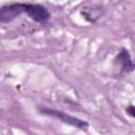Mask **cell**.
Returning a JSON list of instances; mask_svg holds the SVG:
<instances>
[{"label":"cell","instance_id":"obj_4","mask_svg":"<svg viewBox=\"0 0 135 135\" xmlns=\"http://www.w3.org/2000/svg\"><path fill=\"white\" fill-rule=\"evenodd\" d=\"M114 63L119 66L121 73H131L135 70V62H133L130 52L122 47L114 59Z\"/></svg>","mask_w":135,"mask_h":135},{"label":"cell","instance_id":"obj_3","mask_svg":"<svg viewBox=\"0 0 135 135\" xmlns=\"http://www.w3.org/2000/svg\"><path fill=\"white\" fill-rule=\"evenodd\" d=\"M35 22L45 24L51 18V14L47 8L37 3H25V13Z\"/></svg>","mask_w":135,"mask_h":135},{"label":"cell","instance_id":"obj_2","mask_svg":"<svg viewBox=\"0 0 135 135\" xmlns=\"http://www.w3.org/2000/svg\"><path fill=\"white\" fill-rule=\"evenodd\" d=\"M24 13H25V3L23 2L5 4L1 7L0 11V21L2 23H8Z\"/></svg>","mask_w":135,"mask_h":135},{"label":"cell","instance_id":"obj_1","mask_svg":"<svg viewBox=\"0 0 135 135\" xmlns=\"http://www.w3.org/2000/svg\"><path fill=\"white\" fill-rule=\"evenodd\" d=\"M39 113L43 114V115H46V116H51V117H54L69 126H72V127H75V128H78V129H81V130H86L88 127H89V122L85 121V120H82L76 116H73V115H70L65 112H62V111H59V110H56V109H51V108H45V107H42V108H39Z\"/></svg>","mask_w":135,"mask_h":135},{"label":"cell","instance_id":"obj_5","mask_svg":"<svg viewBox=\"0 0 135 135\" xmlns=\"http://www.w3.org/2000/svg\"><path fill=\"white\" fill-rule=\"evenodd\" d=\"M104 8L99 4H89L80 9V15L90 23H96L103 15Z\"/></svg>","mask_w":135,"mask_h":135},{"label":"cell","instance_id":"obj_6","mask_svg":"<svg viewBox=\"0 0 135 135\" xmlns=\"http://www.w3.org/2000/svg\"><path fill=\"white\" fill-rule=\"evenodd\" d=\"M126 113L132 118H135V105H129L126 109Z\"/></svg>","mask_w":135,"mask_h":135}]
</instances>
